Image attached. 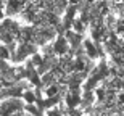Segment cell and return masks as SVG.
<instances>
[{
  "mask_svg": "<svg viewBox=\"0 0 124 116\" xmlns=\"http://www.w3.org/2000/svg\"><path fill=\"white\" fill-rule=\"evenodd\" d=\"M64 37L68 39V42H69V47H71V52L74 53V50L78 48L81 44H82V40H84V34H79V32H76V31H73V29H69V31H66L64 32Z\"/></svg>",
  "mask_w": 124,
  "mask_h": 116,
  "instance_id": "cell-3",
  "label": "cell"
},
{
  "mask_svg": "<svg viewBox=\"0 0 124 116\" xmlns=\"http://www.w3.org/2000/svg\"><path fill=\"white\" fill-rule=\"evenodd\" d=\"M71 50V47H69V42L68 39L64 37L63 34H58L56 39L53 40V52H55L56 56H63L64 53H68Z\"/></svg>",
  "mask_w": 124,
  "mask_h": 116,
  "instance_id": "cell-2",
  "label": "cell"
},
{
  "mask_svg": "<svg viewBox=\"0 0 124 116\" xmlns=\"http://www.w3.org/2000/svg\"><path fill=\"white\" fill-rule=\"evenodd\" d=\"M0 77H2V76H0Z\"/></svg>",
  "mask_w": 124,
  "mask_h": 116,
  "instance_id": "cell-5",
  "label": "cell"
},
{
  "mask_svg": "<svg viewBox=\"0 0 124 116\" xmlns=\"http://www.w3.org/2000/svg\"><path fill=\"white\" fill-rule=\"evenodd\" d=\"M24 105H26V102L19 97L5 98L0 102V116H11L13 113L24 110Z\"/></svg>",
  "mask_w": 124,
  "mask_h": 116,
  "instance_id": "cell-1",
  "label": "cell"
},
{
  "mask_svg": "<svg viewBox=\"0 0 124 116\" xmlns=\"http://www.w3.org/2000/svg\"><path fill=\"white\" fill-rule=\"evenodd\" d=\"M23 100L26 103H36L37 97H36V92H34V89H28V90H24L23 93Z\"/></svg>",
  "mask_w": 124,
  "mask_h": 116,
  "instance_id": "cell-4",
  "label": "cell"
}]
</instances>
